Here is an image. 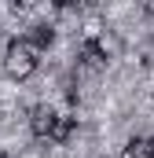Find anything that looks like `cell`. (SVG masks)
<instances>
[{"label": "cell", "mask_w": 154, "mask_h": 158, "mask_svg": "<svg viewBox=\"0 0 154 158\" xmlns=\"http://www.w3.org/2000/svg\"><path fill=\"white\" fill-rule=\"evenodd\" d=\"M147 155L154 158V136H151V140H147Z\"/></svg>", "instance_id": "obj_7"}, {"label": "cell", "mask_w": 154, "mask_h": 158, "mask_svg": "<svg viewBox=\"0 0 154 158\" xmlns=\"http://www.w3.org/2000/svg\"><path fill=\"white\" fill-rule=\"evenodd\" d=\"M81 59H84L92 70H99V66H107V48H103L99 40H84V44H81Z\"/></svg>", "instance_id": "obj_3"}, {"label": "cell", "mask_w": 154, "mask_h": 158, "mask_svg": "<svg viewBox=\"0 0 154 158\" xmlns=\"http://www.w3.org/2000/svg\"><path fill=\"white\" fill-rule=\"evenodd\" d=\"M51 125H55V110L51 107H33L30 110V129H33V136L37 140H48V132H51Z\"/></svg>", "instance_id": "obj_2"}, {"label": "cell", "mask_w": 154, "mask_h": 158, "mask_svg": "<svg viewBox=\"0 0 154 158\" xmlns=\"http://www.w3.org/2000/svg\"><path fill=\"white\" fill-rule=\"evenodd\" d=\"M11 4H15V7H26V4H30V0H11Z\"/></svg>", "instance_id": "obj_8"}, {"label": "cell", "mask_w": 154, "mask_h": 158, "mask_svg": "<svg viewBox=\"0 0 154 158\" xmlns=\"http://www.w3.org/2000/svg\"><path fill=\"white\" fill-rule=\"evenodd\" d=\"M121 158H151L147 155V140H128L125 151H121Z\"/></svg>", "instance_id": "obj_5"}, {"label": "cell", "mask_w": 154, "mask_h": 158, "mask_svg": "<svg viewBox=\"0 0 154 158\" xmlns=\"http://www.w3.org/2000/svg\"><path fill=\"white\" fill-rule=\"evenodd\" d=\"M26 40H30V44H33V48L40 52L44 44H51V30H48V26H33V33H30Z\"/></svg>", "instance_id": "obj_6"}, {"label": "cell", "mask_w": 154, "mask_h": 158, "mask_svg": "<svg viewBox=\"0 0 154 158\" xmlns=\"http://www.w3.org/2000/svg\"><path fill=\"white\" fill-rule=\"evenodd\" d=\"M147 11H151V15H154V0H147Z\"/></svg>", "instance_id": "obj_10"}, {"label": "cell", "mask_w": 154, "mask_h": 158, "mask_svg": "<svg viewBox=\"0 0 154 158\" xmlns=\"http://www.w3.org/2000/svg\"><path fill=\"white\" fill-rule=\"evenodd\" d=\"M55 4H59V7H70V4H74V0H55Z\"/></svg>", "instance_id": "obj_9"}, {"label": "cell", "mask_w": 154, "mask_h": 158, "mask_svg": "<svg viewBox=\"0 0 154 158\" xmlns=\"http://www.w3.org/2000/svg\"><path fill=\"white\" fill-rule=\"evenodd\" d=\"M4 70H7L15 81H26L33 70H37V48H33L26 37L11 40V44H7V55H4Z\"/></svg>", "instance_id": "obj_1"}, {"label": "cell", "mask_w": 154, "mask_h": 158, "mask_svg": "<svg viewBox=\"0 0 154 158\" xmlns=\"http://www.w3.org/2000/svg\"><path fill=\"white\" fill-rule=\"evenodd\" d=\"M77 118L70 114H55V125H51V132H48V140H55V143H63V140H70V132H74Z\"/></svg>", "instance_id": "obj_4"}]
</instances>
